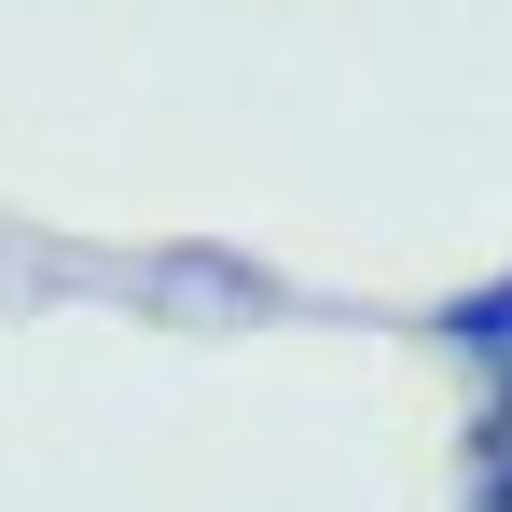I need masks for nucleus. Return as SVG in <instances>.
Returning a JSON list of instances; mask_svg holds the SVG:
<instances>
[{"label":"nucleus","instance_id":"2","mask_svg":"<svg viewBox=\"0 0 512 512\" xmlns=\"http://www.w3.org/2000/svg\"><path fill=\"white\" fill-rule=\"evenodd\" d=\"M471 512H512V402L471 429Z\"/></svg>","mask_w":512,"mask_h":512},{"label":"nucleus","instance_id":"1","mask_svg":"<svg viewBox=\"0 0 512 512\" xmlns=\"http://www.w3.org/2000/svg\"><path fill=\"white\" fill-rule=\"evenodd\" d=\"M429 346H443V360H471V374H485V388L512 402V277L457 291V305H429Z\"/></svg>","mask_w":512,"mask_h":512}]
</instances>
